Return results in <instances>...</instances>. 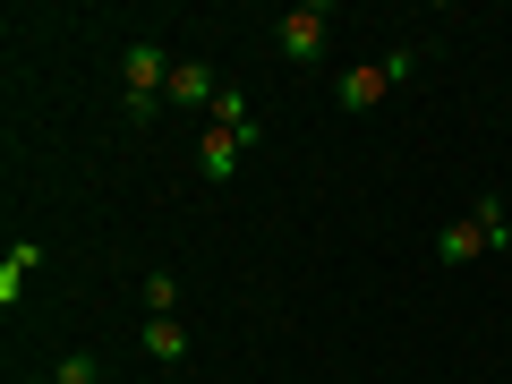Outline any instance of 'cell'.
Wrapping results in <instances>:
<instances>
[{"mask_svg":"<svg viewBox=\"0 0 512 384\" xmlns=\"http://www.w3.org/2000/svg\"><path fill=\"white\" fill-rule=\"evenodd\" d=\"M171 308H180V282L154 265V274H146V316H171Z\"/></svg>","mask_w":512,"mask_h":384,"instance_id":"obj_11","label":"cell"},{"mask_svg":"<svg viewBox=\"0 0 512 384\" xmlns=\"http://www.w3.org/2000/svg\"><path fill=\"white\" fill-rule=\"evenodd\" d=\"M384 94H393L384 69H342V77H333V103H342V111H376Z\"/></svg>","mask_w":512,"mask_h":384,"instance_id":"obj_3","label":"cell"},{"mask_svg":"<svg viewBox=\"0 0 512 384\" xmlns=\"http://www.w3.org/2000/svg\"><path fill=\"white\" fill-rule=\"evenodd\" d=\"M35 265H43V248H26V239H18V248L0 256V299H18V282L35 274Z\"/></svg>","mask_w":512,"mask_h":384,"instance_id":"obj_10","label":"cell"},{"mask_svg":"<svg viewBox=\"0 0 512 384\" xmlns=\"http://www.w3.org/2000/svg\"><path fill=\"white\" fill-rule=\"evenodd\" d=\"M470 222H478V231H487V248H495V256L512 248V222H504V197H478V205H470Z\"/></svg>","mask_w":512,"mask_h":384,"instance_id":"obj_9","label":"cell"},{"mask_svg":"<svg viewBox=\"0 0 512 384\" xmlns=\"http://www.w3.org/2000/svg\"><path fill=\"white\" fill-rule=\"evenodd\" d=\"M214 128H231V137H239V146H265V120H256V111H248V94H231V86H222L214 94Z\"/></svg>","mask_w":512,"mask_h":384,"instance_id":"obj_4","label":"cell"},{"mask_svg":"<svg viewBox=\"0 0 512 384\" xmlns=\"http://www.w3.org/2000/svg\"><path fill=\"white\" fill-rule=\"evenodd\" d=\"M146 359H154V367H180V359H188V333L171 325V316H146Z\"/></svg>","mask_w":512,"mask_h":384,"instance_id":"obj_8","label":"cell"},{"mask_svg":"<svg viewBox=\"0 0 512 384\" xmlns=\"http://www.w3.org/2000/svg\"><path fill=\"white\" fill-rule=\"evenodd\" d=\"M239 154H248V146H239V137H231V128H205V146H197V171H205V180H231V171H239Z\"/></svg>","mask_w":512,"mask_h":384,"instance_id":"obj_5","label":"cell"},{"mask_svg":"<svg viewBox=\"0 0 512 384\" xmlns=\"http://www.w3.org/2000/svg\"><path fill=\"white\" fill-rule=\"evenodd\" d=\"M52 384H103V367H94L86 350H77V359H60V367H52Z\"/></svg>","mask_w":512,"mask_h":384,"instance_id":"obj_13","label":"cell"},{"mask_svg":"<svg viewBox=\"0 0 512 384\" xmlns=\"http://www.w3.org/2000/svg\"><path fill=\"white\" fill-rule=\"evenodd\" d=\"M214 69H205V60H180V69H171V103H188V111H214Z\"/></svg>","mask_w":512,"mask_h":384,"instance_id":"obj_6","label":"cell"},{"mask_svg":"<svg viewBox=\"0 0 512 384\" xmlns=\"http://www.w3.org/2000/svg\"><path fill=\"white\" fill-rule=\"evenodd\" d=\"M376 69H384V77H393V86H410V77H419V43H393V52H384V60H376Z\"/></svg>","mask_w":512,"mask_h":384,"instance_id":"obj_12","label":"cell"},{"mask_svg":"<svg viewBox=\"0 0 512 384\" xmlns=\"http://www.w3.org/2000/svg\"><path fill=\"white\" fill-rule=\"evenodd\" d=\"M171 69H180V60H163L154 43H128L120 52V86H128V120L137 128L154 120V103H171Z\"/></svg>","mask_w":512,"mask_h":384,"instance_id":"obj_1","label":"cell"},{"mask_svg":"<svg viewBox=\"0 0 512 384\" xmlns=\"http://www.w3.org/2000/svg\"><path fill=\"white\" fill-rule=\"evenodd\" d=\"M325 35H333V0H299V9H282V26H274L282 60H316Z\"/></svg>","mask_w":512,"mask_h":384,"instance_id":"obj_2","label":"cell"},{"mask_svg":"<svg viewBox=\"0 0 512 384\" xmlns=\"http://www.w3.org/2000/svg\"><path fill=\"white\" fill-rule=\"evenodd\" d=\"M470 256H487V231L461 214V222H444V231H436V265H470Z\"/></svg>","mask_w":512,"mask_h":384,"instance_id":"obj_7","label":"cell"}]
</instances>
